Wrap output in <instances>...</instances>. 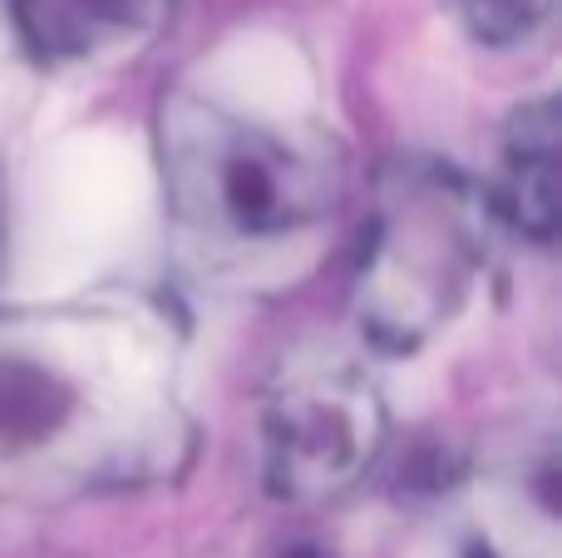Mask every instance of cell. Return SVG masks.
<instances>
[{
  "instance_id": "obj_1",
  "label": "cell",
  "mask_w": 562,
  "mask_h": 558,
  "mask_svg": "<svg viewBox=\"0 0 562 558\" xmlns=\"http://www.w3.org/2000/svg\"><path fill=\"white\" fill-rule=\"evenodd\" d=\"M173 168L183 203L233 237H281L326 198L321 168L257 124L198 129Z\"/></svg>"
},
{
  "instance_id": "obj_2",
  "label": "cell",
  "mask_w": 562,
  "mask_h": 558,
  "mask_svg": "<svg viewBox=\"0 0 562 558\" xmlns=\"http://www.w3.org/2000/svg\"><path fill=\"white\" fill-rule=\"evenodd\" d=\"M370 391L360 386H306L291 391L272 415V484L281 494L336 490L370 455Z\"/></svg>"
},
{
  "instance_id": "obj_3",
  "label": "cell",
  "mask_w": 562,
  "mask_h": 558,
  "mask_svg": "<svg viewBox=\"0 0 562 558\" xmlns=\"http://www.w3.org/2000/svg\"><path fill=\"white\" fill-rule=\"evenodd\" d=\"M504 193L508 213L538 243H553L558 233V119L553 99H538L514 119L504 154Z\"/></svg>"
},
{
  "instance_id": "obj_4",
  "label": "cell",
  "mask_w": 562,
  "mask_h": 558,
  "mask_svg": "<svg viewBox=\"0 0 562 558\" xmlns=\"http://www.w3.org/2000/svg\"><path fill=\"white\" fill-rule=\"evenodd\" d=\"M69 401L49 366L30 361V356H0V455H20L35 450L40 440L65 425Z\"/></svg>"
},
{
  "instance_id": "obj_5",
  "label": "cell",
  "mask_w": 562,
  "mask_h": 558,
  "mask_svg": "<svg viewBox=\"0 0 562 558\" xmlns=\"http://www.w3.org/2000/svg\"><path fill=\"white\" fill-rule=\"evenodd\" d=\"M30 30L55 49H94L104 40H124L148 15L158 0H20Z\"/></svg>"
},
{
  "instance_id": "obj_6",
  "label": "cell",
  "mask_w": 562,
  "mask_h": 558,
  "mask_svg": "<svg viewBox=\"0 0 562 558\" xmlns=\"http://www.w3.org/2000/svg\"><path fill=\"white\" fill-rule=\"evenodd\" d=\"M459 15L484 45H524L543 35L558 15V0H459Z\"/></svg>"
}]
</instances>
